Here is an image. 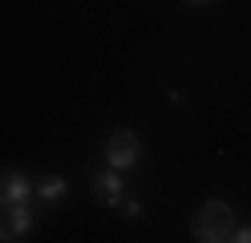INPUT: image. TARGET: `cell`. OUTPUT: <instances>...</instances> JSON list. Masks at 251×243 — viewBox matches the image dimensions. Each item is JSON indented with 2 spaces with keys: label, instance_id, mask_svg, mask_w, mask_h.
Segmentation results:
<instances>
[{
  "label": "cell",
  "instance_id": "3957f363",
  "mask_svg": "<svg viewBox=\"0 0 251 243\" xmlns=\"http://www.w3.org/2000/svg\"><path fill=\"white\" fill-rule=\"evenodd\" d=\"M28 194H33V183L21 170H0V211L28 203Z\"/></svg>",
  "mask_w": 251,
  "mask_h": 243
},
{
  "label": "cell",
  "instance_id": "6da1fadb",
  "mask_svg": "<svg viewBox=\"0 0 251 243\" xmlns=\"http://www.w3.org/2000/svg\"><path fill=\"white\" fill-rule=\"evenodd\" d=\"M235 231V211L223 203V199H207L199 207V215L191 223V235L199 243H219V239H231Z\"/></svg>",
  "mask_w": 251,
  "mask_h": 243
},
{
  "label": "cell",
  "instance_id": "ba28073f",
  "mask_svg": "<svg viewBox=\"0 0 251 243\" xmlns=\"http://www.w3.org/2000/svg\"><path fill=\"white\" fill-rule=\"evenodd\" d=\"M231 239H235V243H251V227H235Z\"/></svg>",
  "mask_w": 251,
  "mask_h": 243
},
{
  "label": "cell",
  "instance_id": "52a82bcc",
  "mask_svg": "<svg viewBox=\"0 0 251 243\" xmlns=\"http://www.w3.org/2000/svg\"><path fill=\"white\" fill-rule=\"evenodd\" d=\"M122 211H126L130 219H138V215H142V203H138V199H126V203H122Z\"/></svg>",
  "mask_w": 251,
  "mask_h": 243
},
{
  "label": "cell",
  "instance_id": "5b68a950",
  "mask_svg": "<svg viewBox=\"0 0 251 243\" xmlns=\"http://www.w3.org/2000/svg\"><path fill=\"white\" fill-rule=\"evenodd\" d=\"M93 190H98V199L105 207H122L126 203V183H122V170H101L98 178H93Z\"/></svg>",
  "mask_w": 251,
  "mask_h": 243
},
{
  "label": "cell",
  "instance_id": "8992f818",
  "mask_svg": "<svg viewBox=\"0 0 251 243\" xmlns=\"http://www.w3.org/2000/svg\"><path fill=\"white\" fill-rule=\"evenodd\" d=\"M33 190L41 194V203H61L69 194V183H65V178H57V174H49V178H41Z\"/></svg>",
  "mask_w": 251,
  "mask_h": 243
},
{
  "label": "cell",
  "instance_id": "9c48e42d",
  "mask_svg": "<svg viewBox=\"0 0 251 243\" xmlns=\"http://www.w3.org/2000/svg\"><path fill=\"white\" fill-rule=\"evenodd\" d=\"M191 4H211V0H191Z\"/></svg>",
  "mask_w": 251,
  "mask_h": 243
},
{
  "label": "cell",
  "instance_id": "277c9868",
  "mask_svg": "<svg viewBox=\"0 0 251 243\" xmlns=\"http://www.w3.org/2000/svg\"><path fill=\"white\" fill-rule=\"evenodd\" d=\"M33 231V211H28V203L21 207H4V219H0V243H12Z\"/></svg>",
  "mask_w": 251,
  "mask_h": 243
},
{
  "label": "cell",
  "instance_id": "7a4b0ae2",
  "mask_svg": "<svg viewBox=\"0 0 251 243\" xmlns=\"http://www.w3.org/2000/svg\"><path fill=\"white\" fill-rule=\"evenodd\" d=\"M138 154H142V142H138L134 130H114V134H109V142H105V162H109L114 170H134Z\"/></svg>",
  "mask_w": 251,
  "mask_h": 243
}]
</instances>
